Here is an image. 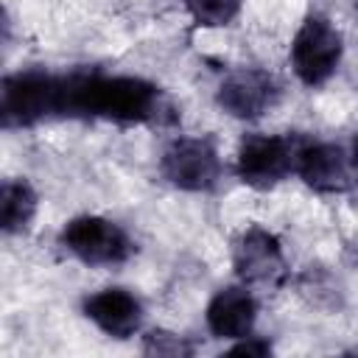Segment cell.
<instances>
[{"label": "cell", "instance_id": "1", "mask_svg": "<svg viewBox=\"0 0 358 358\" xmlns=\"http://www.w3.org/2000/svg\"><path fill=\"white\" fill-rule=\"evenodd\" d=\"M59 117H90L129 126H168L176 112L168 95L148 78L126 73L76 70L62 73Z\"/></svg>", "mask_w": 358, "mask_h": 358}, {"label": "cell", "instance_id": "2", "mask_svg": "<svg viewBox=\"0 0 358 358\" xmlns=\"http://www.w3.org/2000/svg\"><path fill=\"white\" fill-rule=\"evenodd\" d=\"M59 106H62V73L20 70L3 78L0 117L6 129H22L59 117Z\"/></svg>", "mask_w": 358, "mask_h": 358}, {"label": "cell", "instance_id": "3", "mask_svg": "<svg viewBox=\"0 0 358 358\" xmlns=\"http://www.w3.org/2000/svg\"><path fill=\"white\" fill-rule=\"evenodd\" d=\"M59 246L84 266H120L134 255L131 235L112 218L76 215L59 232Z\"/></svg>", "mask_w": 358, "mask_h": 358}, {"label": "cell", "instance_id": "4", "mask_svg": "<svg viewBox=\"0 0 358 358\" xmlns=\"http://www.w3.org/2000/svg\"><path fill=\"white\" fill-rule=\"evenodd\" d=\"M302 134H246L235 154V173L243 185L268 190L288 179L296 165Z\"/></svg>", "mask_w": 358, "mask_h": 358}, {"label": "cell", "instance_id": "5", "mask_svg": "<svg viewBox=\"0 0 358 358\" xmlns=\"http://www.w3.org/2000/svg\"><path fill=\"white\" fill-rule=\"evenodd\" d=\"M341 53H344V39L338 28L322 14H308L291 39L288 56L296 78L305 87H322L338 70Z\"/></svg>", "mask_w": 358, "mask_h": 358}, {"label": "cell", "instance_id": "6", "mask_svg": "<svg viewBox=\"0 0 358 358\" xmlns=\"http://www.w3.org/2000/svg\"><path fill=\"white\" fill-rule=\"evenodd\" d=\"M159 173L168 185L187 190V193H207L221 182L224 165L218 148L210 137L187 134L176 137L165 145L159 157Z\"/></svg>", "mask_w": 358, "mask_h": 358}, {"label": "cell", "instance_id": "7", "mask_svg": "<svg viewBox=\"0 0 358 358\" xmlns=\"http://www.w3.org/2000/svg\"><path fill=\"white\" fill-rule=\"evenodd\" d=\"M218 106L238 120H257L280 101V81L260 67H241L221 78L215 90Z\"/></svg>", "mask_w": 358, "mask_h": 358}, {"label": "cell", "instance_id": "8", "mask_svg": "<svg viewBox=\"0 0 358 358\" xmlns=\"http://www.w3.org/2000/svg\"><path fill=\"white\" fill-rule=\"evenodd\" d=\"M235 274L246 285H280L288 274L282 243L266 227H246L232 246Z\"/></svg>", "mask_w": 358, "mask_h": 358}, {"label": "cell", "instance_id": "9", "mask_svg": "<svg viewBox=\"0 0 358 358\" xmlns=\"http://www.w3.org/2000/svg\"><path fill=\"white\" fill-rule=\"evenodd\" d=\"M294 173L316 193H344L352 187L350 151L330 140H299Z\"/></svg>", "mask_w": 358, "mask_h": 358}, {"label": "cell", "instance_id": "10", "mask_svg": "<svg viewBox=\"0 0 358 358\" xmlns=\"http://www.w3.org/2000/svg\"><path fill=\"white\" fill-rule=\"evenodd\" d=\"M84 316L109 338H131L143 327V302L134 291L109 285L81 302Z\"/></svg>", "mask_w": 358, "mask_h": 358}, {"label": "cell", "instance_id": "11", "mask_svg": "<svg viewBox=\"0 0 358 358\" xmlns=\"http://www.w3.org/2000/svg\"><path fill=\"white\" fill-rule=\"evenodd\" d=\"M204 322L215 338H229V341L246 338L255 333L257 299L246 282L243 285H227V288L215 291L213 299L207 302Z\"/></svg>", "mask_w": 358, "mask_h": 358}, {"label": "cell", "instance_id": "12", "mask_svg": "<svg viewBox=\"0 0 358 358\" xmlns=\"http://www.w3.org/2000/svg\"><path fill=\"white\" fill-rule=\"evenodd\" d=\"M39 196L28 179H6L0 187V227L6 235H20L31 227Z\"/></svg>", "mask_w": 358, "mask_h": 358}, {"label": "cell", "instance_id": "13", "mask_svg": "<svg viewBox=\"0 0 358 358\" xmlns=\"http://www.w3.org/2000/svg\"><path fill=\"white\" fill-rule=\"evenodd\" d=\"M185 11L190 14V20L201 28H224L229 25L238 14L243 0H182Z\"/></svg>", "mask_w": 358, "mask_h": 358}, {"label": "cell", "instance_id": "14", "mask_svg": "<svg viewBox=\"0 0 358 358\" xmlns=\"http://www.w3.org/2000/svg\"><path fill=\"white\" fill-rule=\"evenodd\" d=\"M190 347L173 336V333H162V330H154L148 338H145V352H157V355H182L187 352Z\"/></svg>", "mask_w": 358, "mask_h": 358}, {"label": "cell", "instance_id": "15", "mask_svg": "<svg viewBox=\"0 0 358 358\" xmlns=\"http://www.w3.org/2000/svg\"><path fill=\"white\" fill-rule=\"evenodd\" d=\"M229 352H235V355H268V352H271V344L252 333V336H246V338H238V344H235Z\"/></svg>", "mask_w": 358, "mask_h": 358}, {"label": "cell", "instance_id": "16", "mask_svg": "<svg viewBox=\"0 0 358 358\" xmlns=\"http://www.w3.org/2000/svg\"><path fill=\"white\" fill-rule=\"evenodd\" d=\"M350 165H352V179L358 182V134L352 137V143H350Z\"/></svg>", "mask_w": 358, "mask_h": 358}]
</instances>
